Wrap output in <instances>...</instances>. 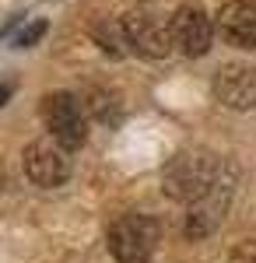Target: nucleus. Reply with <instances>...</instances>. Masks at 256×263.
Segmentation results:
<instances>
[{
	"instance_id": "9",
	"label": "nucleus",
	"mask_w": 256,
	"mask_h": 263,
	"mask_svg": "<svg viewBox=\"0 0 256 263\" xmlns=\"http://www.w3.org/2000/svg\"><path fill=\"white\" fill-rule=\"evenodd\" d=\"M217 32L235 49H256V0H228L217 11Z\"/></svg>"
},
{
	"instance_id": "12",
	"label": "nucleus",
	"mask_w": 256,
	"mask_h": 263,
	"mask_svg": "<svg viewBox=\"0 0 256 263\" xmlns=\"http://www.w3.org/2000/svg\"><path fill=\"white\" fill-rule=\"evenodd\" d=\"M228 263H256V242H239L232 249Z\"/></svg>"
},
{
	"instance_id": "10",
	"label": "nucleus",
	"mask_w": 256,
	"mask_h": 263,
	"mask_svg": "<svg viewBox=\"0 0 256 263\" xmlns=\"http://www.w3.org/2000/svg\"><path fill=\"white\" fill-rule=\"evenodd\" d=\"M95 42H99L109 57H126V53H130V42H126L123 18H113V21H102V25H95Z\"/></svg>"
},
{
	"instance_id": "6",
	"label": "nucleus",
	"mask_w": 256,
	"mask_h": 263,
	"mask_svg": "<svg viewBox=\"0 0 256 263\" xmlns=\"http://www.w3.org/2000/svg\"><path fill=\"white\" fill-rule=\"evenodd\" d=\"M214 28L217 25L193 4H182L172 14V39L182 57H204L214 42Z\"/></svg>"
},
{
	"instance_id": "3",
	"label": "nucleus",
	"mask_w": 256,
	"mask_h": 263,
	"mask_svg": "<svg viewBox=\"0 0 256 263\" xmlns=\"http://www.w3.org/2000/svg\"><path fill=\"white\" fill-rule=\"evenodd\" d=\"M123 28H126V42H130V53L137 57H151V60H161L176 49V39H172V18L158 14L151 7H137L123 18Z\"/></svg>"
},
{
	"instance_id": "1",
	"label": "nucleus",
	"mask_w": 256,
	"mask_h": 263,
	"mask_svg": "<svg viewBox=\"0 0 256 263\" xmlns=\"http://www.w3.org/2000/svg\"><path fill=\"white\" fill-rule=\"evenodd\" d=\"M228 176H232V168L225 165V158H217L211 151H179L161 168V190H165V197L179 203H193Z\"/></svg>"
},
{
	"instance_id": "2",
	"label": "nucleus",
	"mask_w": 256,
	"mask_h": 263,
	"mask_svg": "<svg viewBox=\"0 0 256 263\" xmlns=\"http://www.w3.org/2000/svg\"><path fill=\"white\" fill-rule=\"evenodd\" d=\"M105 242L119 263H148L158 242V224L148 214H123L109 224Z\"/></svg>"
},
{
	"instance_id": "4",
	"label": "nucleus",
	"mask_w": 256,
	"mask_h": 263,
	"mask_svg": "<svg viewBox=\"0 0 256 263\" xmlns=\"http://www.w3.org/2000/svg\"><path fill=\"white\" fill-rule=\"evenodd\" d=\"M42 123L49 130V137H57L63 147H81L88 137V116H84V102L70 91H53L42 99Z\"/></svg>"
},
{
	"instance_id": "5",
	"label": "nucleus",
	"mask_w": 256,
	"mask_h": 263,
	"mask_svg": "<svg viewBox=\"0 0 256 263\" xmlns=\"http://www.w3.org/2000/svg\"><path fill=\"white\" fill-rule=\"evenodd\" d=\"M21 165H25V176L42 190L63 186L70 176V147H63L57 137H39L25 147Z\"/></svg>"
},
{
	"instance_id": "8",
	"label": "nucleus",
	"mask_w": 256,
	"mask_h": 263,
	"mask_svg": "<svg viewBox=\"0 0 256 263\" xmlns=\"http://www.w3.org/2000/svg\"><path fill=\"white\" fill-rule=\"evenodd\" d=\"M228 203H232V176L221 179L214 190L204 193L200 200L190 203V214H186V235H190V239H204V235H211L217 224L225 221Z\"/></svg>"
},
{
	"instance_id": "13",
	"label": "nucleus",
	"mask_w": 256,
	"mask_h": 263,
	"mask_svg": "<svg viewBox=\"0 0 256 263\" xmlns=\"http://www.w3.org/2000/svg\"><path fill=\"white\" fill-rule=\"evenodd\" d=\"M11 91H14V84H0V105L11 99Z\"/></svg>"
},
{
	"instance_id": "11",
	"label": "nucleus",
	"mask_w": 256,
	"mask_h": 263,
	"mask_svg": "<svg viewBox=\"0 0 256 263\" xmlns=\"http://www.w3.org/2000/svg\"><path fill=\"white\" fill-rule=\"evenodd\" d=\"M42 32H46V21H32L28 28H21L18 35H14V46H18V49H25V46H35V42L42 39Z\"/></svg>"
},
{
	"instance_id": "7",
	"label": "nucleus",
	"mask_w": 256,
	"mask_h": 263,
	"mask_svg": "<svg viewBox=\"0 0 256 263\" xmlns=\"http://www.w3.org/2000/svg\"><path fill=\"white\" fill-rule=\"evenodd\" d=\"M214 99L228 109H253L256 105V67L253 63H225L214 74Z\"/></svg>"
}]
</instances>
